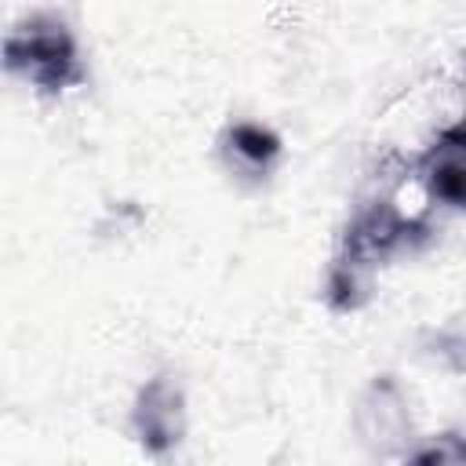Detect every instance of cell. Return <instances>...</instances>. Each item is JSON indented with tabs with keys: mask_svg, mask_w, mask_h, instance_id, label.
Wrapping results in <instances>:
<instances>
[{
	"mask_svg": "<svg viewBox=\"0 0 466 466\" xmlns=\"http://www.w3.org/2000/svg\"><path fill=\"white\" fill-rule=\"evenodd\" d=\"M426 237V226L400 215L393 204H375L342 237V255L335 258L331 280H328V302L335 309H357L368 299V277L371 269L404 251L411 240Z\"/></svg>",
	"mask_w": 466,
	"mask_h": 466,
	"instance_id": "1",
	"label": "cell"
},
{
	"mask_svg": "<svg viewBox=\"0 0 466 466\" xmlns=\"http://www.w3.org/2000/svg\"><path fill=\"white\" fill-rule=\"evenodd\" d=\"M4 66L44 95H58L66 87H76L87 76L73 33L66 29V22L47 18V15H36V18H29L7 33Z\"/></svg>",
	"mask_w": 466,
	"mask_h": 466,
	"instance_id": "2",
	"label": "cell"
},
{
	"mask_svg": "<svg viewBox=\"0 0 466 466\" xmlns=\"http://www.w3.org/2000/svg\"><path fill=\"white\" fill-rule=\"evenodd\" d=\"M131 426L138 444L149 455H167L171 448H178L182 433H186V400H182V386L171 375H153L131 408Z\"/></svg>",
	"mask_w": 466,
	"mask_h": 466,
	"instance_id": "3",
	"label": "cell"
},
{
	"mask_svg": "<svg viewBox=\"0 0 466 466\" xmlns=\"http://www.w3.org/2000/svg\"><path fill=\"white\" fill-rule=\"evenodd\" d=\"M426 189L451 208H466V146L437 142L426 157Z\"/></svg>",
	"mask_w": 466,
	"mask_h": 466,
	"instance_id": "4",
	"label": "cell"
},
{
	"mask_svg": "<svg viewBox=\"0 0 466 466\" xmlns=\"http://www.w3.org/2000/svg\"><path fill=\"white\" fill-rule=\"evenodd\" d=\"M226 149L233 153V160L248 171H266L277 157H280V138L262 127V124H251V120H240L226 131Z\"/></svg>",
	"mask_w": 466,
	"mask_h": 466,
	"instance_id": "5",
	"label": "cell"
},
{
	"mask_svg": "<svg viewBox=\"0 0 466 466\" xmlns=\"http://www.w3.org/2000/svg\"><path fill=\"white\" fill-rule=\"evenodd\" d=\"M408 466H466V437L459 433H441L426 448H419Z\"/></svg>",
	"mask_w": 466,
	"mask_h": 466,
	"instance_id": "6",
	"label": "cell"
},
{
	"mask_svg": "<svg viewBox=\"0 0 466 466\" xmlns=\"http://www.w3.org/2000/svg\"><path fill=\"white\" fill-rule=\"evenodd\" d=\"M441 142H451V146H466V116H462L455 127H448V131L441 135Z\"/></svg>",
	"mask_w": 466,
	"mask_h": 466,
	"instance_id": "7",
	"label": "cell"
}]
</instances>
